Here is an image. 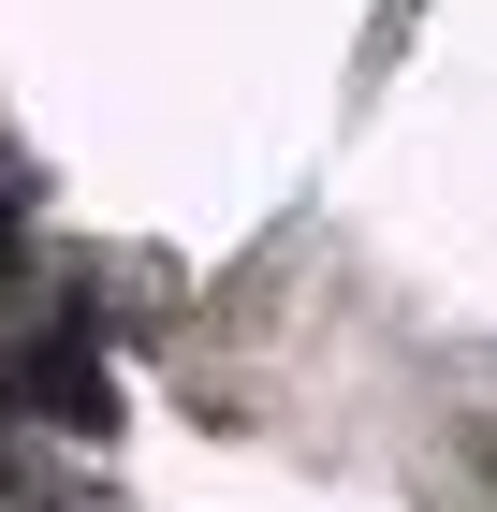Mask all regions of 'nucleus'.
<instances>
[{"label": "nucleus", "mask_w": 497, "mask_h": 512, "mask_svg": "<svg viewBox=\"0 0 497 512\" xmlns=\"http://www.w3.org/2000/svg\"><path fill=\"white\" fill-rule=\"evenodd\" d=\"M0 395H15L30 425H88V439L117 425V366L88 352V322H59V337H15V352H0Z\"/></svg>", "instance_id": "1"}]
</instances>
